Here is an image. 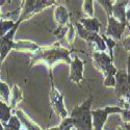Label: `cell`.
<instances>
[{
	"label": "cell",
	"mask_w": 130,
	"mask_h": 130,
	"mask_svg": "<svg viewBox=\"0 0 130 130\" xmlns=\"http://www.w3.org/2000/svg\"><path fill=\"white\" fill-rule=\"evenodd\" d=\"M83 68L84 61H82L76 54L73 56L70 62V80L74 83L80 85L83 79Z\"/></svg>",
	"instance_id": "30bf717a"
},
{
	"label": "cell",
	"mask_w": 130,
	"mask_h": 130,
	"mask_svg": "<svg viewBox=\"0 0 130 130\" xmlns=\"http://www.w3.org/2000/svg\"><path fill=\"white\" fill-rule=\"evenodd\" d=\"M21 130H27V129H22V128H21Z\"/></svg>",
	"instance_id": "836d02e7"
},
{
	"label": "cell",
	"mask_w": 130,
	"mask_h": 130,
	"mask_svg": "<svg viewBox=\"0 0 130 130\" xmlns=\"http://www.w3.org/2000/svg\"><path fill=\"white\" fill-rule=\"evenodd\" d=\"M15 49L22 50V51H29L32 53H36L41 49V46L37 45L36 43L28 42V41H18L16 42Z\"/></svg>",
	"instance_id": "2e32d148"
},
{
	"label": "cell",
	"mask_w": 130,
	"mask_h": 130,
	"mask_svg": "<svg viewBox=\"0 0 130 130\" xmlns=\"http://www.w3.org/2000/svg\"><path fill=\"white\" fill-rule=\"evenodd\" d=\"M97 2L105 9L106 17H111V9H112V1L111 0H98Z\"/></svg>",
	"instance_id": "d4e9b609"
},
{
	"label": "cell",
	"mask_w": 130,
	"mask_h": 130,
	"mask_svg": "<svg viewBox=\"0 0 130 130\" xmlns=\"http://www.w3.org/2000/svg\"><path fill=\"white\" fill-rule=\"evenodd\" d=\"M56 1L54 0H26L22 1V10H21L20 21L23 22L24 20L31 18L34 15L38 14L46 7L55 5Z\"/></svg>",
	"instance_id": "5b68a950"
},
{
	"label": "cell",
	"mask_w": 130,
	"mask_h": 130,
	"mask_svg": "<svg viewBox=\"0 0 130 130\" xmlns=\"http://www.w3.org/2000/svg\"><path fill=\"white\" fill-rule=\"evenodd\" d=\"M0 130H4V128H3V125H2V123L0 122Z\"/></svg>",
	"instance_id": "d6a6232c"
},
{
	"label": "cell",
	"mask_w": 130,
	"mask_h": 130,
	"mask_svg": "<svg viewBox=\"0 0 130 130\" xmlns=\"http://www.w3.org/2000/svg\"><path fill=\"white\" fill-rule=\"evenodd\" d=\"M121 43H122V45L123 47L125 48V50L130 54V36L129 37H126L124 39L121 40Z\"/></svg>",
	"instance_id": "4316f807"
},
{
	"label": "cell",
	"mask_w": 130,
	"mask_h": 130,
	"mask_svg": "<svg viewBox=\"0 0 130 130\" xmlns=\"http://www.w3.org/2000/svg\"><path fill=\"white\" fill-rule=\"evenodd\" d=\"M68 28H69V27H68V24H67L66 26H58V27L56 28V30H53V31H52V34L58 39V41H61L64 37L67 36Z\"/></svg>",
	"instance_id": "cb8c5ba5"
},
{
	"label": "cell",
	"mask_w": 130,
	"mask_h": 130,
	"mask_svg": "<svg viewBox=\"0 0 130 130\" xmlns=\"http://www.w3.org/2000/svg\"><path fill=\"white\" fill-rule=\"evenodd\" d=\"M50 81H51V91H50V104L55 112L61 118L66 119L68 116L67 109L64 107L63 103V95L56 89L55 84L53 82V74L50 75Z\"/></svg>",
	"instance_id": "52a82bcc"
},
{
	"label": "cell",
	"mask_w": 130,
	"mask_h": 130,
	"mask_svg": "<svg viewBox=\"0 0 130 130\" xmlns=\"http://www.w3.org/2000/svg\"><path fill=\"white\" fill-rule=\"evenodd\" d=\"M16 22L9 20H0V38L4 37L7 32L15 26Z\"/></svg>",
	"instance_id": "d6986e66"
},
{
	"label": "cell",
	"mask_w": 130,
	"mask_h": 130,
	"mask_svg": "<svg viewBox=\"0 0 130 130\" xmlns=\"http://www.w3.org/2000/svg\"><path fill=\"white\" fill-rule=\"evenodd\" d=\"M126 21H127L128 25H130V4L126 8Z\"/></svg>",
	"instance_id": "f1b7e54d"
},
{
	"label": "cell",
	"mask_w": 130,
	"mask_h": 130,
	"mask_svg": "<svg viewBox=\"0 0 130 130\" xmlns=\"http://www.w3.org/2000/svg\"><path fill=\"white\" fill-rule=\"evenodd\" d=\"M12 117V108L0 99V122L6 124Z\"/></svg>",
	"instance_id": "e0dca14e"
},
{
	"label": "cell",
	"mask_w": 130,
	"mask_h": 130,
	"mask_svg": "<svg viewBox=\"0 0 130 130\" xmlns=\"http://www.w3.org/2000/svg\"><path fill=\"white\" fill-rule=\"evenodd\" d=\"M122 127L125 130H130V123H124V124H122Z\"/></svg>",
	"instance_id": "f546056e"
},
{
	"label": "cell",
	"mask_w": 130,
	"mask_h": 130,
	"mask_svg": "<svg viewBox=\"0 0 130 130\" xmlns=\"http://www.w3.org/2000/svg\"><path fill=\"white\" fill-rule=\"evenodd\" d=\"M73 128V123H72V120L71 118L67 117L66 119H62L60 124L56 127H51V128H48L46 130H72Z\"/></svg>",
	"instance_id": "ffe728a7"
},
{
	"label": "cell",
	"mask_w": 130,
	"mask_h": 130,
	"mask_svg": "<svg viewBox=\"0 0 130 130\" xmlns=\"http://www.w3.org/2000/svg\"><path fill=\"white\" fill-rule=\"evenodd\" d=\"M72 52L64 47L59 46V42L55 43L52 47H41V49L30 56V67L38 63H43L50 69L52 74V67L58 61H63L70 64L72 61Z\"/></svg>",
	"instance_id": "6da1fadb"
},
{
	"label": "cell",
	"mask_w": 130,
	"mask_h": 130,
	"mask_svg": "<svg viewBox=\"0 0 130 130\" xmlns=\"http://www.w3.org/2000/svg\"><path fill=\"white\" fill-rule=\"evenodd\" d=\"M130 4L129 0H120L112 3L111 17L121 23H127L126 21V8ZM128 24V23H127Z\"/></svg>",
	"instance_id": "8fae6325"
},
{
	"label": "cell",
	"mask_w": 130,
	"mask_h": 130,
	"mask_svg": "<svg viewBox=\"0 0 130 130\" xmlns=\"http://www.w3.org/2000/svg\"><path fill=\"white\" fill-rule=\"evenodd\" d=\"M5 3H7L6 0H0V6H3Z\"/></svg>",
	"instance_id": "4dcf8cb0"
},
{
	"label": "cell",
	"mask_w": 130,
	"mask_h": 130,
	"mask_svg": "<svg viewBox=\"0 0 130 130\" xmlns=\"http://www.w3.org/2000/svg\"><path fill=\"white\" fill-rule=\"evenodd\" d=\"M78 22L88 31L95 32V34H99L100 27L102 26V24L97 18H80Z\"/></svg>",
	"instance_id": "7c38bea8"
},
{
	"label": "cell",
	"mask_w": 130,
	"mask_h": 130,
	"mask_svg": "<svg viewBox=\"0 0 130 130\" xmlns=\"http://www.w3.org/2000/svg\"><path fill=\"white\" fill-rule=\"evenodd\" d=\"M127 102H128V105H129V109H130V96L128 97V99H127Z\"/></svg>",
	"instance_id": "1f68e13d"
},
{
	"label": "cell",
	"mask_w": 130,
	"mask_h": 130,
	"mask_svg": "<svg viewBox=\"0 0 130 130\" xmlns=\"http://www.w3.org/2000/svg\"><path fill=\"white\" fill-rule=\"evenodd\" d=\"M107 29L105 32V36L112 39L113 41H121L123 38V34L125 28L128 26L127 23H121L119 21L115 20L112 17H107Z\"/></svg>",
	"instance_id": "9c48e42d"
},
{
	"label": "cell",
	"mask_w": 130,
	"mask_h": 130,
	"mask_svg": "<svg viewBox=\"0 0 130 130\" xmlns=\"http://www.w3.org/2000/svg\"><path fill=\"white\" fill-rule=\"evenodd\" d=\"M82 12L89 18H94V1L93 0H85V1H83Z\"/></svg>",
	"instance_id": "7402d4cb"
},
{
	"label": "cell",
	"mask_w": 130,
	"mask_h": 130,
	"mask_svg": "<svg viewBox=\"0 0 130 130\" xmlns=\"http://www.w3.org/2000/svg\"><path fill=\"white\" fill-rule=\"evenodd\" d=\"M68 32H67V42L69 44H72L74 42V39H75V27H73L72 23H68Z\"/></svg>",
	"instance_id": "484cf974"
},
{
	"label": "cell",
	"mask_w": 130,
	"mask_h": 130,
	"mask_svg": "<svg viewBox=\"0 0 130 130\" xmlns=\"http://www.w3.org/2000/svg\"><path fill=\"white\" fill-rule=\"evenodd\" d=\"M23 99V94H22V91L20 90V88L15 84L13 86L12 91H10V96H9V100H8V103L7 105L14 109V108L17 106V104Z\"/></svg>",
	"instance_id": "9a60e30c"
},
{
	"label": "cell",
	"mask_w": 130,
	"mask_h": 130,
	"mask_svg": "<svg viewBox=\"0 0 130 130\" xmlns=\"http://www.w3.org/2000/svg\"><path fill=\"white\" fill-rule=\"evenodd\" d=\"M116 84H115V91L116 97L119 103H123L127 101L128 97L130 96V84L127 78V74L123 71H118L115 76Z\"/></svg>",
	"instance_id": "8992f818"
},
{
	"label": "cell",
	"mask_w": 130,
	"mask_h": 130,
	"mask_svg": "<svg viewBox=\"0 0 130 130\" xmlns=\"http://www.w3.org/2000/svg\"><path fill=\"white\" fill-rule=\"evenodd\" d=\"M94 66L98 69L104 76L103 84L106 88H115L116 80L115 76L118 72L113 64V60L105 52H94L93 53Z\"/></svg>",
	"instance_id": "3957f363"
},
{
	"label": "cell",
	"mask_w": 130,
	"mask_h": 130,
	"mask_svg": "<svg viewBox=\"0 0 130 130\" xmlns=\"http://www.w3.org/2000/svg\"><path fill=\"white\" fill-rule=\"evenodd\" d=\"M128 27H129V28H130V25H128Z\"/></svg>",
	"instance_id": "e575fe53"
},
{
	"label": "cell",
	"mask_w": 130,
	"mask_h": 130,
	"mask_svg": "<svg viewBox=\"0 0 130 130\" xmlns=\"http://www.w3.org/2000/svg\"><path fill=\"white\" fill-rule=\"evenodd\" d=\"M0 96H1L3 102L7 104L9 100V96H10V89L5 82H2V81H0Z\"/></svg>",
	"instance_id": "44dd1931"
},
{
	"label": "cell",
	"mask_w": 130,
	"mask_h": 130,
	"mask_svg": "<svg viewBox=\"0 0 130 130\" xmlns=\"http://www.w3.org/2000/svg\"><path fill=\"white\" fill-rule=\"evenodd\" d=\"M54 19L58 26H66L69 23V13L63 5H57L54 10Z\"/></svg>",
	"instance_id": "4fadbf2b"
},
{
	"label": "cell",
	"mask_w": 130,
	"mask_h": 130,
	"mask_svg": "<svg viewBox=\"0 0 130 130\" xmlns=\"http://www.w3.org/2000/svg\"><path fill=\"white\" fill-rule=\"evenodd\" d=\"M101 37H102L103 41L105 42V44H106V48L108 49V51H109V57L113 60V47L117 45V42H116V41H113V40H112V39H110V38L106 37L105 35H103V36H101Z\"/></svg>",
	"instance_id": "603a6c76"
},
{
	"label": "cell",
	"mask_w": 130,
	"mask_h": 130,
	"mask_svg": "<svg viewBox=\"0 0 130 130\" xmlns=\"http://www.w3.org/2000/svg\"><path fill=\"white\" fill-rule=\"evenodd\" d=\"M15 115L17 116V118L20 120L21 124H22L23 126H25V129H27V130H42L39 127V125H37L34 121H31L30 118L25 112H23L22 110L16 109L15 110Z\"/></svg>",
	"instance_id": "5bb4252c"
},
{
	"label": "cell",
	"mask_w": 130,
	"mask_h": 130,
	"mask_svg": "<svg viewBox=\"0 0 130 130\" xmlns=\"http://www.w3.org/2000/svg\"><path fill=\"white\" fill-rule=\"evenodd\" d=\"M92 102L93 96H90L84 102L76 105L71 112V120L73 127L76 130H93V119H92Z\"/></svg>",
	"instance_id": "7a4b0ae2"
},
{
	"label": "cell",
	"mask_w": 130,
	"mask_h": 130,
	"mask_svg": "<svg viewBox=\"0 0 130 130\" xmlns=\"http://www.w3.org/2000/svg\"><path fill=\"white\" fill-rule=\"evenodd\" d=\"M127 78L130 84V54H128V60H127Z\"/></svg>",
	"instance_id": "83f0119b"
},
{
	"label": "cell",
	"mask_w": 130,
	"mask_h": 130,
	"mask_svg": "<svg viewBox=\"0 0 130 130\" xmlns=\"http://www.w3.org/2000/svg\"><path fill=\"white\" fill-rule=\"evenodd\" d=\"M20 24H21V21L18 20L15 26L10 29L4 37L0 38V67H1V63L4 60V58L6 57L8 52L12 49H15L16 42H14V38H15L16 31Z\"/></svg>",
	"instance_id": "ba28073f"
},
{
	"label": "cell",
	"mask_w": 130,
	"mask_h": 130,
	"mask_svg": "<svg viewBox=\"0 0 130 130\" xmlns=\"http://www.w3.org/2000/svg\"><path fill=\"white\" fill-rule=\"evenodd\" d=\"M93 119V130H103V126L106 120L111 113H120L125 123H130V109L121 108L120 106H106L103 109L92 110Z\"/></svg>",
	"instance_id": "277c9868"
},
{
	"label": "cell",
	"mask_w": 130,
	"mask_h": 130,
	"mask_svg": "<svg viewBox=\"0 0 130 130\" xmlns=\"http://www.w3.org/2000/svg\"><path fill=\"white\" fill-rule=\"evenodd\" d=\"M2 125H3L4 130H21V127H22V124H21L20 120L17 118L16 115H13L10 117L8 122Z\"/></svg>",
	"instance_id": "ac0fdd59"
}]
</instances>
